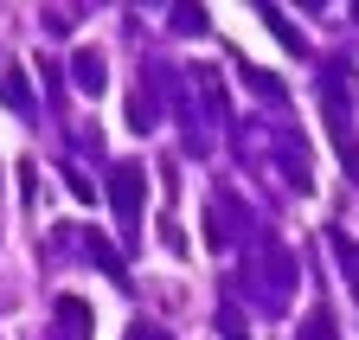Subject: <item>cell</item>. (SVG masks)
Wrapping results in <instances>:
<instances>
[{"instance_id": "cell-4", "label": "cell", "mask_w": 359, "mask_h": 340, "mask_svg": "<svg viewBox=\"0 0 359 340\" xmlns=\"http://www.w3.org/2000/svg\"><path fill=\"white\" fill-rule=\"evenodd\" d=\"M7 103H13V109H32V90H26L20 77H7Z\"/></svg>"}, {"instance_id": "cell-3", "label": "cell", "mask_w": 359, "mask_h": 340, "mask_svg": "<svg viewBox=\"0 0 359 340\" xmlns=\"http://www.w3.org/2000/svg\"><path fill=\"white\" fill-rule=\"evenodd\" d=\"M58 315H65V327H71L77 340L90 334V308H83V302H71V295H65V302H58Z\"/></svg>"}, {"instance_id": "cell-1", "label": "cell", "mask_w": 359, "mask_h": 340, "mask_svg": "<svg viewBox=\"0 0 359 340\" xmlns=\"http://www.w3.org/2000/svg\"><path fill=\"white\" fill-rule=\"evenodd\" d=\"M142 199H148V174H142V167H116V174H109V205L122 212L128 238H135V219H142Z\"/></svg>"}, {"instance_id": "cell-2", "label": "cell", "mask_w": 359, "mask_h": 340, "mask_svg": "<svg viewBox=\"0 0 359 340\" xmlns=\"http://www.w3.org/2000/svg\"><path fill=\"white\" fill-rule=\"evenodd\" d=\"M77 77H83V90L97 97V90H103V58H97V52H83V58H77Z\"/></svg>"}, {"instance_id": "cell-5", "label": "cell", "mask_w": 359, "mask_h": 340, "mask_svg": "<svg viewBox=\"0 0 359 340\" xmlns=\"http://www.w3.org/2000/svg\"><path fill=\"white\" fill-rule=\"evenodd\" d=\"M135 340H161V334H135Z\"/></svg>"}]
</instances>
